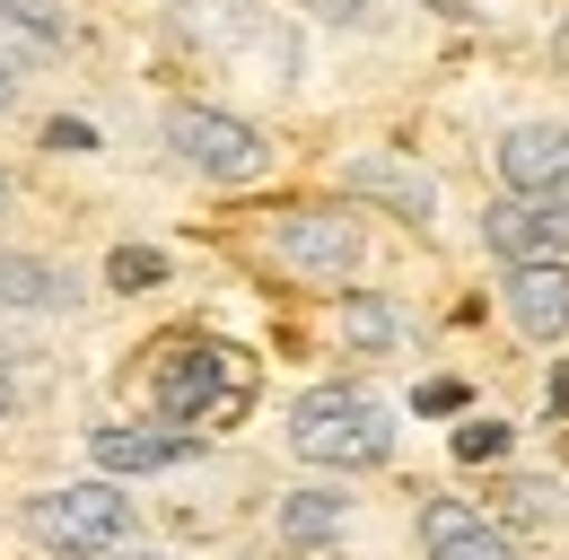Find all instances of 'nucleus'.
I'll use <instances>...</instances> for the list:
<instances>
[{
	"instance_id": "nucleus-1",
	"label": "nucleus",
	"mask_w": 569,
	"mask_h": 560,
	"mask_svg": "<svg viewBox=\"0 0 569 560\" xmlns=\"http://www.w3.org/2000/svg\"><path fill=\"white\" fill-rule=\"evenodd\" d=\"M289 447L307 464H333V473H368L395 456V420L386 403H368L359 386H307L289 403Z\"/></svg>"
},
{
	"instance_id": "nucleus-2",
	"label": "nucleus",
	"mask_w": 569,
	"mask_h": 560,
	"mask_svg": "<svg viewBox=\"0 0 569 560\" xmlns=\"http://www.w3.org/2000/svg\"><path fill=\"white\" fill-rule=\"evenodd\" d=\"M27 534L44 543V552H114V543H132V499L106 482H71V490H44V499H27Z\"/></svg>"
},
{
	"instance_id": "nucleus-3",
	"label": "nucleus",
	"mask_w": 569,
	"mask_h": 560,
	"mask_svg": "<svg viewBox=\"0 0 569 560\" xmlns=\"http://www.w3.org/2000/svg\"><path fill=\"white\" fill-rule=\"evenodd\" d=\"M167 149L211 184H254L272 167V140L237 114H211V106H167Z\"/></svg>"
},
{
	"instance_id": "nucleus-4",
	"label": "nucleus",
	"mask_w": 569,
	"mask_h": 560,
	"mask_svg": "<svg viewBox=\"0 0 569 560\" xmlns=\"http://www.w3.org/2000/svg\"><path fill=\"white\" fill-rule=\"evenodd\" d=\"M149 394H158V420H176V429H193V420H211V412H237V350L167 342Z\"/></svg>"
},
{
	"instance_id": "nucleus-5",
	"label": "nucleus",
	"mask_w": 569,
	"mask_h": 560,
	"mask_svg": "<svg viewBox=\"0 0 569 560\" xmlns=\"http://www.w3.org/2000/svg\"><path fill=\"white\" fill-rule=\"evenodd\" d=\"M499 263H569V193H508L482 210Z\"/></svg>"
},
{
	"instance_id": "nucleus-6",
	"label": "nucleus",
	"mask_w": 569,
	"mask_h": 560,
	"mask_svg": "<svg viewBox=\"0 0 569 560\" xmlns=\"http://www.w3.org/2000/svg\"><path fill=\"white\" fill-rule=\"evenodd\" d=\"M272 254L307 280H351L359 254H368V237H359L351 210H289L281 228H272Z\"/></svg>"
},
{
	"instance_id": "nucleus-7",
	"label": "nucleus",
	"mask_w": 569,
	"mask_h": 560,
	"mask_svg": "<svg viewBox=\"0 0 569 560\" xmlns=\"http://www.w3.org/2000/svg\"><path fill=\"white\" fill-rule=\"evenodd\" d=\"M421 552L429 560H526V543L499 517H482L473 499H429L421 508Z\"/></svg>"
},
{
	"instance_id": "nucleus-8",
	"label": "nucleus",
	"mask_w": 569,
	"mask_h": 560,
	"mask_svg": "<svg viewBox=\"0 0 569 560\" xmlns=\"http://www.w3.org/2000/svg\"><path fill=\"white\" fill-rule=\"evenodd\" d=\"M88 456H97V473H167V464H193L202 456V438L193 429H176V420H132V429H88Z\"/></svg>"
},
{
	"instance_id": "nucleus-9",
	"label": "nucleus",
	"mask_w": 569,
	"mask_h": 560,
	"mask_svg": "<svg viewBox=\"0 0 569 560\" xmlns=\"http://www.w3.org/2000/svg\"><path fill=\"white\" fill-rule=\"evenodd\" d=\"M491 158L508 193H569V123H517V132H499Z\"/></svg>"
},
{
	"instance_id": "nucleus-10",
	"label": "nucleus",
	"mask_w": 569,
	"mask_h": 560,
	"mask_svg": "<svg viewBox=\"0 0 569 560\" xmlns=\"http://www.w3.org/2000/svg\"><path fill=\"white\" fill-rule=\"evenodd\" d=\"M508 324L526 342L569 333V263H508Z\"/></svg>"
},
{
	"instance_id": "nucleus-11",
	"label": "nucleus",
	"mask_w": 569,
	"mask_h": 560,
	"mask_svg": "<svg viewBox=\"0 0 569 560\" xmlns=\"http://www.w3.org/2000/svg\"><path fill=\"white\" fill-rule=\"evenodd\" d=\"M176 9V36L202 44V53H254L263 44V9L254 0H167Z\"/></svg>"
},
{
	"instance_id": "nucleus-12",
	"label": "nucleus",
	"mask_w": 569,
	"mask_h": 560,
	"mask_svg": "<svg viewBox=\"0 0 569 560\" xmlns=\"http://www.w3.org/2000/svg\"><path fill=\"white\" fill-rule=\"evenodd\" d=\"M342 184L368 193V202H386V210H403L412 228L438 219V184H429L421 167H403V158H351V167H342Z\"/></svg>"
},
{
	"instance_id": "nucleus-13",
	"label": "nucleus",
	"mask_w": 569,
	"mask_h": 560,
	"mask_svg": "<svg viewBox=\"0 0 569 560\" xmlns=\"http://www.w3.org/2000/svg\"><path fill=\"white\" fill-rule=\"evenodd\" d=\"M0 307H18V316H62V307H71V280L53 272L44 254H0Z\"/></svg>"
},
{
	"instance_id": "nucleus-14",
	"label": "nucleus",
	"mask_w": 569,
	"mask_h": 560,
	"mask_svg": "<svg viewBox=\"0 0 569 560\" xmlns=\"http://www.w3.org/2000/svg\"><path fill=\"white\" fill-rule=\"evenodd\" d=\"M342 517H351L342 490H289V499H281V534H289V543H333Z\"/></svg>"
},
{
	"instance_id": "nucleus-15",
	"label": "nucleus",
	"mask_w": 569,
	"mask_h": 560,
	"mask_svg": "<svg viewBox=\"0 0 569 560\" xmlns=\"http://www.w3.org/2000/svg\"><path fill=\"white\" fill-rule=\"evenodd\" d=\"M342 342L351 350H395L403 342V316L386 298H342Z\"/></svg>"
},
{
	"instance_id": "nucleus-16",
	"label": "nucleus",
	"mask_w": 569,
	"mask_h": 560,
	"mask_svg": "<svg viewBox=\"0 0 569 560\" xmlns=\"http://www.w3.org/2000/svg\"><path fill=\"white\" fill-rule=\"evenodd\" d=\"M167 280V254L158 246H114L106 254V289H158Z\"/></svg>"
},
{
	"instance_id": "nucleus-17",
	"label": "nucleus",
	"mask_w": 569,
	"mask_h": 560,
	"mask_svg": "<svg viewBox=\"0 0 569 560\" xmlns=\"http://www.w3.org/2000/svg\"><path fill=\"white\" fill-rule=\"evenodd\" d=\"M456 456H465V464H499V456H508V420H465V429H456Z\"/></svg>"
},
{
	"instance_id": "nucleus-18",
	"label": "nucleus",
	"mask_w": 569,
	"mask_h": 560,
	"mask_svg": "<svg viewBox=\"0 0 569 560\" xmlns=\"http://www.w3.org/2000/svg\"><path fill=\"white\" fill-rule=\"evenodd\" d=\"M508 508L535 517V526H552V517H569V490L561 482H517V490H508Z\"/></svg>"
},
{
	"instance_id": "nucleus-19",
	"label": "nucleus",
	"mask_w": 569,
	"mask_h": 560,
	"mask_svg": "<svg viewBox=\"0 0 569 560\" xmlns=\"http://www.w3.org/2000/svg\"><path fill=\"white\" fill-rule=\"evenodd\" d=\"M44 36H53L44 18H18V27H0V70H18L27 53H36V44H44Z\"/></svg>"
},
{
	"instance_id": "nucleus-20",
	"label": "nucleus",
	"mask_w": 569,
	"mask_h": 560,
	"mask_svg": "<svg viewBox=\"0 0 569 560\" xmlns=\"http://www.w3.org/2000/svg\"><path fill=\"white\" fill-rule=\"evenodd\" d=\"M44 149H97V132H88V123H71V114H62V123H44Z\"/></svg>"
},
{
	"instance_id": "nucleus-21",
	"label": "nucleus",
	"mask_w": 569,
	"mask_h": 560,
	"mask_svg": "<svg viewBox=\"0 0 569 560\" xmlns=\"http://www.w3.org/2000/svg\"><path fill=\"white\" fill-rule=\"evenodd\" d=\"M412 403H421V412H456V403H465V386H447V377H429V386L412 394Z\"/></svg>"
},
{
	"instance_id": "nucleus-22",
	"label": "nucleus",
	"mask_w": 569,
	"mask_h": 560,
	"mask_svg": "<svg viewBox=\"0 0 569 560\" xmlns=\"http://www.w3.org/2000/svg\"><path fill=\"white\" fill-rule=\"evenodd\" d=\"M307 9H316L325 27H359V18H368V0H307Z\"/></svg>"
},
{
	"instance_id": "nucleus-23",
	"label": "nucleus",
	"mask_w": 569,
	"mask_h": 560,
	"mask_svg": "<svg viewBox=\"0 0 569 560\" xmlns=\"http://www.w3.org/2000/svg\"><path fill=\"white\" fill-rule=\"evenodd\" d=\"M88 560H176V552H132V543H114V552H88Z\"/></svg>"
},
{
	"instance_id": "nucleus-24",
	"label": "nucleus",
	"mask_w": 569,
	"mask_h": 560,
	"mask_svg": "<svg viewBox=\"0 0 569 560\" xmlns=\"http://www.w3.org/2000/svg\"><path fill=\"white\" fill-rule=\"evenodd\" d=\"M552 412H569V368H561V377H552Z\"/></svg>"
},
{
	"instance_id": "nucleus-25",
	"label": "nucleus",
	"mask_w": 569,
	"mask_h": 560,
	"mask_svg": "<svg viewBox=\"0 0 569 560\" xmlns=\"http://www.w3.org/2000/svg\"><path fill=\"white\" fill-rule=\"evenodd\" d=\"M552 62H561V70H569V27H561V36H552Z\"/></svg>"
},
{
	"instance_id": "nucleus-26",
	"label": "nucleus",
	"mask_w": 569,
	"mask_h": 560,
	"mask_svg": "<svg viewBox=\"0 0 569 560\" xmlns=\"http://www.w3.org/2000/svg\"><path fill=\"white\" fill-rule=\"evenodd\" d=\"M9 412H18V394H9V377H0V420H9Z\"/></svg>"
},
{
	"instance_id": "nucleus-27",
	"label": "nucleus",
	"mask_w": 569,
	"mask_h": 560,
	"mask_svg": "<svg viewBox=\"0 0 569 560\" xmlns=\"http://www.w3.org/2000/svg\"><path fill=\"white\" fill-rule=\"evenodd\" d=\"M0 106H9V70H0Z\"/></svg>"
},
{
	"instance_id": "nucleus-28",
	"label": "nucleus",
	"mask_w": 569,
	"mask_h": 560,
	"mask_svg": "<svg viewBox=\"0 0 569 560\" xmlns=\"http://www.w3.org/2000/svg\"><path fill=\"white\" fill-rule=\"evenodd\" d=\"M438 9H456V0H438Z\"/></svg>"
},
{
	"instance_id": "nucleus-29",
	"label": "nucleus",
	"mask_w": 569,
	"mask_h": 560,
	"mask_svg": "<svg viewBox=\"0 0 569 560\" xmlns=\"http://www.w3.org/2000/svg\"><path fill=\"white\" fill-rule=\"evenodd\" d=\"M0 202H9V184H0Z\"/></svg>"
}]
</instances>
